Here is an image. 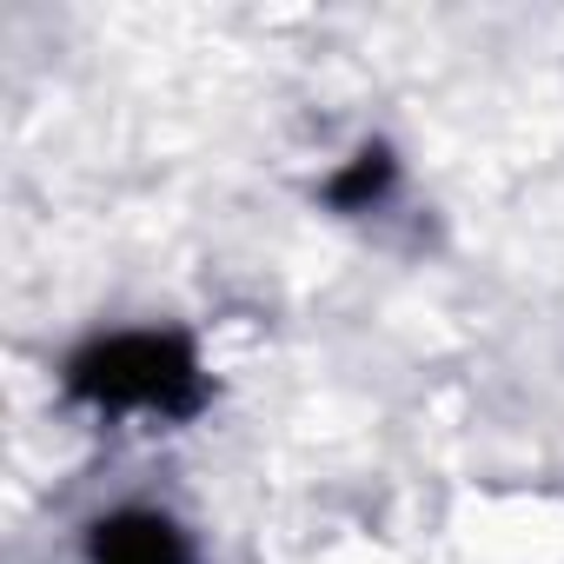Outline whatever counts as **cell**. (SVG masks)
<instances>
[{"label": "cell", "mask_w": 564, "mask_h": 564, "mask_svg": "<svg viewBox=\"0 0 564 564\" xmlns=\"http://www.w3.org/2000/svg\"><path fill=\"white\" fill-rule=\"evenodd\" d=\"M67 386L87 405H100V412H160V419L193 412L199 392H206L193 346L173 339V333H113V339H94L67 366Z\"/></svg>", "instance_id": "1"}, {"label": "cell", "mask_w": 564, "mask_h": 564, "mask_svg": "<svg viewBox=\"0 0 564 564\" xmlns=\"http://www.w3.org/2000/svg\"><path fill=\"white\" fill-rule=\"evenodd\" d=\"M386 180H392V153H386V147H366V153L333 180V206H366V199L386 193Z\"/></svg>", "instance_id": "3"}, {"label": "cell", "mask_w": 564, "mask_h": 564, "mask_svg": "<svg viewBox=\"0 0 564 564\" xmlns=\"http://www.w3.org/2000/svg\"><path fill=\"white\" fill-rule=\"evenodd\" d=\"M87 564H193V544L160 511H113L94 524Z\"/></svg>", "instance_id": "2"}]
</instances>
